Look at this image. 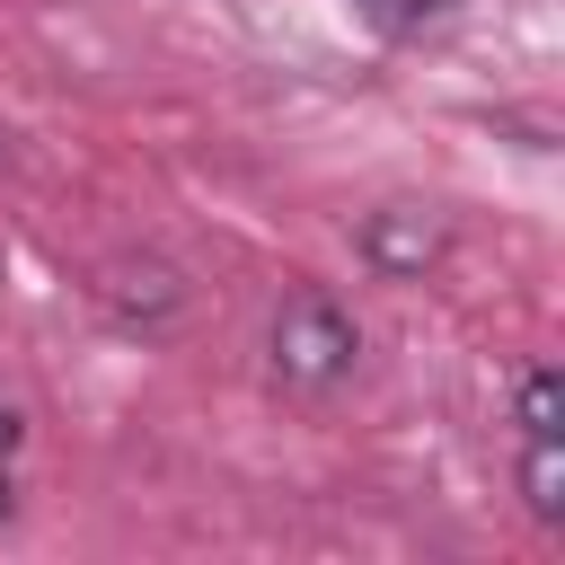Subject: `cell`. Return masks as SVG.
<instances>
[{
    "mask_svg": "<svg viewBox=\"0 0 565 565\" xmlns=\"http://www.w3.org/2000/svg\"><path fill=\"white\" fill-rule=\"evenodd\" d=\"M353 353H362V335H353V318H344L327 291H291V300H282V318H274V371H282L291 388L344 380Z\"/></svg>",
    "mask_w": 565,
    "mask_h": 565,
    "instance_id": "6da1fadb",
    "label": "cell"
},
{
    "mask_svg": "<svg viewBox=\"0 0 565 565\" xmlns=\"http://www.w3.org/2000/svg\"><path fill=\"white\" fill-rule=\"evenodd\" d=\"M362 247H371L380 274H424V265L441 256V221H424L415 203H388V212L362 221Z\"/></svg>",
    "mask_w": 565,
    "mask_h": 565,
    "instance_id": "7a4b0ae2",
    "label": "cell"
},
{
    "mask_svg": "<svg viewBox=\"0 0 565 565\" xmlns=\"http://www.w3.org/2000/svg\"><path fill=\"white\" fill-rule=\"evenodd\" d=\"M97 300H106L115 318H141V327H159V318L185 300V282H177L159 256H141V265L124 256V265H106V274H97Z\"/></svg>",
    "mask_w": 565,
    "mask_h": 565,
    "instance_id": "3957f363",
    "label": "cell"
},
{
    "mask_svg": "<svg viewBox=\"0 0 565 565\" xmlns=\"http://www.w3.org/2000/svg\"><path fill=\"white\" fill-rule=\"evenodd\" d=\"M521 494L539 521H565V441H521Z\"/></svg>",
    "mask_w": 565,
    "mask_h": 565,
    "instance_id": "277c9868",
    "label": "cell"
},
{
    "mask_svg": "<svg viewBox=\"0 0 565 565\" xmlns=\"http://www.w3.org/2000/svg\"><path fill=\"white\" fill-rule=\"evenodd\" d=\"M521 441H565V380L556 371L521 380Z\"/></svg>",
    "mask_w": 565,
    "mask_h": 565,
    "instance_id": "5b68a950",
    "label": "cell"
},
{
    "mask_svg": "<svg viewBox=\"0 0 565 565\" xmlns=\"http://www.w3.org/2000/svg\"><path fill=\"white\" fill-rule=\"evenodd\" d=\"M371 26H388V35H406V26H424L433 18V0H353Z\"/></svg>",
    "mask_w": 565,
    "mask_h": 565,
    "instance_id": "8992f818",
    "label": "cell"
},
{
    "mask_svg": "<svg viewBox=\"0 0 565 565\" xmlns=\"http://www.w3.org/2000/svg\"><path fill=\"white\" fill-rule=\"evenodd\" d=\"M18 433H26V424H18V406H0V459L18 450Z\"/></svg>",
    "mask_w": 565,
    "mask_h": 565,
    "instance_id": "52a82bcc",
    "label": "cell"
},
{
    "mask_svg": "<svg viewBox=\"0 0 565 565\" xmlns=\"http://www.w3.org/2000/svg\"><path fill=\"white\" fill-rule=\"evenodd\" d=\"M9 512H18V494H9V477H0V521H9Z\"/></svg>",
    "mask_w": 565,
    "mask_h": 565,
    "instance_id": "ba28073f",
    "label": "cell"
}]
</instances>
